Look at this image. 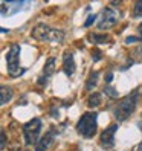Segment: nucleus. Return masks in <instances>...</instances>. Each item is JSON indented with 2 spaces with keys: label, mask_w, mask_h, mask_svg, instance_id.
I'll return each mask as SVG.
<instances>
[{
  "label": "nucleus",
  "mask_w": 142,
  "mask_h": 151,
  "mask_svg": "<svg viewBox=\"0 0 142 151\" xmlns=\"http://www.w3.org/2000/svg\"><path fill=\"white\" fill-rule=\"evenodd\" d=\"M98 130V113L96 111H87L78 119L76 131L86 139H90L96 134Z\"/></svg>",
  "instance_id": "3"
},
{
  "label": "nucleus",
  "mask_w": 142,
  "mask_h": 151,
  "mask_svg": "<svg viewBox=\"0 0 142 151\" xmlns=\"http://www.w3.org/2000/svg\"><path fill=\"white\" fill-rule=\"evenodd\" d=\"M136 41H142V38H138V37H127V38H125V43H127V44L136 43Z\"/></svg>",
  "instance_id": "20"
},
{
  "label": "nucleus",
  "mask_w": 142,
  "mask_h": 151,
  "mask_svg": "<svg viewBox=\"0 0 142 151\" xmlns=\"http://www.w3.org/2000/svg\"><path fill=\"white\" fill-rule=\"evenodd\" d=\"M101 102H102V96H101V93H98V92L90 93V95H89V98H87V107H90V109L99 107Z\"/></svg>",
  "instance_id": "13"
},
{
  "label": "nucleus",
  "mask_w": 142,
  "mask_h": 151,
  "mask_svg": "<svg viewBox=\"0 0 142 151\" xmlns=\"http://www.w3.org/2000/svg\"><path fill=\"white\" fill-rule=\"evenodd\" d=\"M20 44H11L9 49H8V54H6V70L12 78L17 76H22L26 69H20Z\"/></svg>",
  "instance_id": "4"
},
{
  "label": "nucleus",
  "mask_w": 142,
  "mask_h": 151,
  "mask_svg": "<svg viewBox=\"0 0 142 151\" xmlns=\"http://www.w3.org/2000/svg\"><path fill=\"white\" fill-rule=\"evenodd\" d=\"M102 92L107 95L109 98H112V99H115V98H118V96H119L118 90H116V88H113L112 86H104V87H102Z\"/></svg>",
  "instance_id": "15"
},
{
  "label": "nucleus",
  "mask_w": 142,
  "mask_h": 151,
  "mask_svg": "<svg viewBox=\"0 0 142 151\" xmlns=\"http://www.w3.org/2000/svg\"><path fill=\"white\" fill-rule=\"evenodd\" d=\"M96 17H98L96 14H89L87 20L84 22V28H90V26H92V23H93V22L96 20Z\"/></svg>",
  "instance_id": "18"
},
{
  "label": "nucleus",
  "mask_w": 142,
  "mask_h": 151,
  "mask_svg": "<svg viewBox=\"0 0 142 151\" xmlns=\"http://www.w3.org/2000/svg\"><path fill=\"white\" fill-rule=\"evenodd\" d=\"M112 79H113V73L112 72H109V73H105V83H112Z\"/></svg>",
  "instance_id": "22"
},
{
  "label": "nucleus",
  "mask_w": 142,
  "mask_h": 151,
  "mask_svg": "<svg viewBox=\"0 0 142 151\" xmlns=\"http://www.w3.org/2000/svg\"><path fill=\"white\" fill-rule=\"evenodd\" d=\"M49 114H50L52 118H58V116H60V113H58V107H50Z\"/></svg>",
  "instance_id": "19"
},
{
  "label": "nucleus",
  "mask_w": 142,
  "mask_h": 151,
  "mask_svg": "<svg viewBox=\"0 0 142 151\" xmlns=\"http://www.w3.org/2000/svg\"><path fill=\"white\" fill-rule=\"evenodd\" d=\"M31 35H32V38H35L37 41H41V43H49V41L61 43L64 40V32L61 29L50 28V26L43 24V23H38L37 26H34V29L31 31Z\"/></svg>",
  "instance_id": "2"
},
{
  "label": "nucleus",
  "mask_w": 142,
  "mask_h": 151,
  "mask_svg": "<svg viewBox=\"0 0 142 151\" xmlns=\"http://www.w3.org/2000/svg\"><path fill=\"white\" fill-rule=\"evenodd\" d=\"M138 151H142V142H141V144L138 145Z\"/></svg>",
  "instance_id": "24"
},
{
  "label": "nucleus",
  "mask_w": 142,
  "mask_h": 151,
  "mask_svg": "<svg viewBox=\"0 0 142 151\" xmlns=\"http://www.w3.org/2000/svg\"><path fill=\"white\" fill-rule=\"evenodd\" d=\"M138 32L141 34V37H142V23H141V24L138 26Z\"/></svg>",
  "instance_id": "23"
},
{
  "label": "nucleus",
  "mask_w": 142,
  "mask_h": 151,
  "mask_svg": "<svg viewBox=\"0 0 142 151\" xmlns=\"http://www.w3.org/2000/svg\"><path fill=\"white\" fill-rule=\"evenodd\" d=\"M55 61H57V60H55L54 57H50V58H48L46 63H44L43 72H41V75H40L38 79H37V84H38V86H41V87L48 86L49 79L54 76V73H55Z\"/></svg>",
  "instance_id": "8"
},
{
  "label": "nucleus",
  "mask_w": 142,
  "mask_h": 151,
  "mask_svg": "<svg viewBox=\"0 0 142 151\" xmlns=\"http://www.w3.org/2000/svg\"><path fill=\"white\" fill-rule=\"evenodd\" d=\"M76 70V64H75V60H74V54L72 52H64L63 55V72L67 76H72Z\"/></svg>",
  "instance_id": "10"
},
{
  "label": "nucleus",
  "mask_w": 142,
  "mask_h": 151,
  "mask_svg": "<svg viewBox=\"0 0 142 151\" xmlns=\"http://www.w3.org/2000/svg\"><path fill=\"white\" fill-rule=\"evenodd\" d=\"M142 17V2H136L133 6V19H139Z\"/></svg>",
  "instance_id": "16"
},
{
  "label": "nucleus",
  "mask_w": 142,
  "mask_h": 151,
  "mask_svg": "<svg viewBox=\"0 0 142 151\" xmlns=\"http://www.w3.org/2000/svg\"><path fill=\"white\" fill-rule=\"evenodd\" d=\"M12 96H14V90L11 87H8V86H2L0 87V104L5 105L6 102H9L12 99Z\"/></svg>",
  "instance_id": "12"
},
{
  "label": "nucleus",
  "mask_w": 142,
  "mask_h": 151,
  "mask_svg": "<svg viewBox=\"0 0 142 151\" xmlns=\"http://www.w3.org/2000/svg\"><path fill=\"white\" fill-rule=\"evenodd\" d=\"M118 23V12L113 9L112 6H107L102 9L101 14V20L98 23V29L104 31V29H112L115 24Z\"/></svg>",
  "instance_id": "6"
},
{
  "label": "nucleus",
  "mask_w": 142,
  "mask_h": 151,
  "mask_svg": "<svg viewBox=\"0 0 142 151\" xmlns=\"http://www.w3.org/2000/svg\"><path fill=\"white\" fill-rule=\"evenodd\" d=\"M98 79H99V72H98V70H95V72H92L90 75H89L84 88H86L87 92H90L93 87H96V84H98Z\"/></svg>",
  "instance_id": "14"
},
{
  "label": "nucleus",
  "mask_w": 142,
  "mask_h": 151,
  "mask_svg": "<svg viewBox=\"0 0 142 151\" xmlns=\"http://www.w3.org/2000/svg\"><path fill=\"white\" fill-rule=\"evenodd\" d=\"M55 136H57V130H55L54 127H50V128L40 137V140L37 142V145H35V151H46L52 144H54Z\"/></svg>",
  "instance_id": "9"
},
{
  "label": "nucleus",
  "mask_w": 142,
  "mask_h": 151,
  "mask_svg": "<svg viewBox=\"0 0 142 151\" xmlns=\"http://www.w3.org/2000/svg\"><path fill=\"white\" fill-rule=\"evenodd\" d=\"M118 128H119V124H112V125H109L101 133V136H99L101 148H104V150H113L115 148V133L118 131Z\"/></svg>",
  "instance_id": "7"
},
{
  "label": "nucleus",
  "mask_w": 142,
  "mask_h": 151,
  "mask_svg": "<svg viewBox=\"0 0 142 151\" xmlns=\"http://www.w3.org/2000/svg\"><path fill=\"white\" fill-rule=\"evenodd\" d=\"M6 148V133L5 130H2V150Z\"/></svg>",
  "instance_id": "21"
},
{
  "label": "nucleus",
  "mask_w": 142,
  "mask_h": 151,
  "mask_svg": "<svg viewBox=\"0 0 142 151\" xmlns=\"http://www.w3.org/2000/svg\"><path fill=\"white\" fill-rule=\"evenodd\" d=\"M101 58H102V52H101L98 47L92 49V60H93V63H98V61H101Z\"/></svg>",
  "instance_id": "17"
},
{
  "label": "nucleus",
  "mask_w": 142,
  "mask_h": 151,
  "mask_svg": "<svg viewBox=\"0 0 142 151\" xmlns=\"http://www.w3.org/2000/svg\"><path fill=\"white\" fill-rule=\"evenodd\" d=\"M43 128V124L40 118H32L26 124H23L22 131H23V139L26 145H37L40 140V133Z\"/></svg>",
  "instance_id": "5"
},
{
  "label": "nucleus",
  "mask_w": 142,
  "mask_h": 151,
  "mask_svg": "<svg viewBox=\"0 0 142 151\" xmlns=\"http://www.w3.org/2000/svg\"><path fill=\"white\" fill-rule=\"evenodd\" d=\"M89 41H92L93 44H104V43H109L110 37L107 34H98V32H92L87 35Z\"/></svg>",
  "instance_id": "11"
},
{
  "label": "nucleus",
  "mask_w": 142,
  "mask_h": 151,
  "mask_svg": "<svg viewBox=\"0 0 142 151\" xmlns=\"http://www.w3.org/2000/svg\"><path fill=\"white\" fill-rule=\"evenodd\" d=\"M141 90L135 88L131 93H128L127 96H124L122 99H119L113 107V116L118 119V122H124L127 121L133 113H135L139 99H141Z\"/></svg>",
  "instance_id": "1"
}]
</instances>
